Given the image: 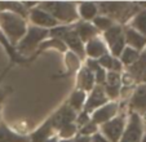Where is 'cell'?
Listing matches in <instances>:
<instances>
[{
	"label": "cell",
	"mask_w": 146,
	"mask_h": 142,
	"mask_svg": "<svg viewBox=\"0 0 146 142\" xmlns=\"http://www.w3.org/2000/svg\"><path fill=\"white\" fill-rule=\"evenodd\" d=\"M97 129H98L97 124L91 120V121H88L86 125H83L82 128H79V134L80 136L91 137V136H93L94 133H97Z\"/></svg>",
	"instance_id": "f1b7e54d"
},
{
	"label": "cell",
	"mask_w": 146,
	"mask_h": 142,
	"mask_svg": "<svg viewBox=\"0 0 146 142\" xmlns=\"http://www.w3.org/2000/svg\"><path fill=\"white\" fill-rule=\"evenodd\" d=\"M119 57H120L119 61H120L121 63H124V65H127V66H131L137 61V58L140 57V53H138L137 50L129 48V46H125Z\"/></svg>",
	"instance_id": "d4e9b609"
},
{
	"label": "cell",
	"mask_w": 146,
	"mask_h": 142,
	"mask_svg": "<svg viewBox=\"0 0 146 142\" xmlns=\"http://www.w3.org/2000/svg\"><path fill=\"white\" fill-rule=\"evenodd\" d=\"M106 104H108V96L105 94L104 88L100 87V85H94V88L91 90L88 100L84 104V110L83 111L87 112V114H91V112L96 111L97 109H100L101 106H104Z\"/></svg>",
	"instance_id": "30bf717a"
},
{
	"label": "cell",
	"mask_w": 146,
	"mask_h": 142,
	"mask_svg": "<svg viewBox=\"0 0 146 142\" xmlns=\"http://www.w3.org/2000/svg\"><path fill=\"white\" fill-rule=\"evenodd\" d=\"M58 142H71V139H61V141Z\"/></svg>",
	"instance_id": "8d00e7d4"
},
{
	"label": "cell",
	"mask_w": 146,
	"mask_h": 142,
	"mask_svg": "<svg viewBox=\"0 0 146 142\" xmlns=\"http://www.w3.org/2000/svg\"><path fill=\"white\" fill-rule=\"evenodd\" d=\"M75 33L78 34V36L80 38V40L83 43H88L89 40L97 38V34H98V30L94 27L92 23L89 22H78L74 27Z\"/></svg>",
	"instance_id": "e0dca14e"
},
{
	"label": "cell",
	"mask_w": 146,
	"mask_h": 142,
	"mask_svg": "<svg viewBox=\"0 0 146 142\" xmlns=\"http://www.w3.org/2000/svg\"><path fill=\"white\" fill-rule=\"evenodd\" d=\"M86 101H87L86 92L76 89V90H74V92L71 93V96H70L67 105H69V106L71 107V109L74 110L75 112H76V111H80V110L84 107V104H86Z\"/></svg>",
	"instance_id": "603a6c76"
},
{
	"label": "cell",
	"mask_w": 146,
	"mask_h": 142,
	"mask_svg": "<svg viewBox=\"0 0 146 142\" xmlns=\"http://www.w3.org/2000/svg\"><path fill=\"white\" fill-rule=\"evenodd\" d=\"M71 30V27L67 25H62V26H56V27L50 29L49 31V35L52 36L53 39H58V40L62 41V39H64V36L66 35L69 31Z\"/></svg>",
	"instance_id": "83f0119b"
},
{
	"label": "cell",
	"mask_w": 146,
	"mask_h": 142,
	"mask_svg": "<svg viewBox=\"0 0 146 142\" xmlns=\"http://www.w3.org/2000/svg\"><path fill=\"white\" fill-rule=\"evenodd\" d=\"M48 35H49V31L45 30V29H40V27H36V26L27 27L26 35L23 36V38L21 39V41L16 45L17 53H18L19 56L31 54V53L44 41V39L47 38Z\"/></svg>",
	"instance_id": "277c9868"
},
{
	"label": "cell",
	"mask_w": 146,
	"mask_h": 142,
	"mask_svg": "<svg viewBox=\"0 0 146 142\" xmlns=\"http://www.w3.org/2000/svg\"><path fill=\"white\" fill-rule=\"evenodd\" d=\"M0 27L3 29L7 40L11 45H17L27 33V25L25 18L12 12L0 13Z\"/></svg>",
	"instance_id": "6da1fadb"
},
{
	"label": "cell",
	"mask_w": 146,
	"mask_h": 142,
	"mask_svg": "<svg viewBox=\"0 0 146 142\" xmlns=\"http://www.w3.org/2000/svg\"><path fill=\"white\" fill-rule=\"evenodd\" d=\"M78 16L82 17L84 19V22L93 21L98 16V4L92 3V1L79 4V7H78Z\"/></svg>",
	"instance_id": "ffe728a7"
},
{
	"label": "cell",
	"mask_w": 146,
	"mask_h": 142,
	"mask_svg": "<svg viewBox=\"0 0 146 142\" xmlns=\"http://www.w3.org/2000/svg\"><path fill=\"white\" fill-rule=\"evenodd\" d=\"M124 128H125V120L123 116H115L108 123L101 125L102 134L106 137L109 142H119L123 136Z\"/></svg>",
	"instance_id": "8992f818"
},
{
	"label": "cell",
	"mask_w": 146,
	"mask_h": 142,
	"mask_svg": "<svg viewBox=\"0 0 146 142\" xmlns=\"http://www.w3.org/2000/svg\"><path fill=\"white\" fill-rule=\"evenodd\" d=\"M104 38L111 52V56L115 58L119 57L125 48V38H124V30L121 29V26L114 25L113 27L104 33Z\"/></svg>",
	"instance_id": "5b68a950"
},
{
	"label": "cell",
	"mask_w": 146,
	"mask_h": 142,
	"mask_svg": "<svg viewBox=\"0 0 146 142\" xmlns=\"http://www.w3.org/2000/svg\"><path fill=\"white\" fill-rule=\"evenodd\" d=\"M41 9L47 11L57 22L71 23L78 19V8L70 1H45L38 4Z\"/></svg>",
	"instance_id": "7a4b0ae2"
},
{
	"label": "cell",
	"mask_w": 146,
	"mask_h": 142,
	"mask_svg": "<svg viewBox=\"0 0 146 142\" xmlns=\"http://www.w3.org/2000/svg\"><path fill=\"white\" fill-rule=\"evenodd\" d=\"M88 121H91V116H89V114H87V112L82 111L79 114V116H76V120H75V124H76V127H79V128H82L83 125H86Z\"/></svg>",
	"instance_id": "4dcf8cb0"
},
{
	"label": "cell",
	"mask_w": 146,
	"mask_h": 142,
	"mask_svg": "<svg viewBox=\"0 0 146 142\" xmlns=\"http://www.w3.org/2000/svg\"><path fill=\"white\" fill-rule=\"evenodd\" d=\"M9 92H11V89H4L0 92V112H1V105H3L4 100H5V97L8 96Z\"/></svg>",
	"instance_id": "836d02e7"
},
{
	"label": "cell",
	"mask_w": 146,
	"mask_h": 142,
	"mask_svg": "<svg viewBox=\"0 0 146 142\" xmlns=\"http://www.w3.org/2000/svg\"><path fill=\"white\" fill-rule=\"evenodd\" d=\"M141 142H146V134L142 137V139H141Z\"/></svg>",
	"instance_id": "74e56055"
},
{
	"label": "cell",
	"mask_w": 146,
	"mask_h": 142,
	"mask_svg": "<svg viewBox=\"0 0 146 142\" xmlns=\"http://www.w3.org/2000/svg\"><path fill=\"white\" fill-rule=\"evenodd\" d=\"M119 105L118 102H108L106 105L101 106L100 109H97L96 111L92 112L91 120L93 123H96L97 125L98 124H105L108 123L109 120H111L113 117L116 116V112H118Z\"/></svg>",
	"instance_id": "8fae6325"
},
{
	"label": "cell",
	"mask_w": 146,
	"mask_h": 142,
	"mask_svg": "<svg viewBox=\"0 0 146 142\" xmlns=\"http://www.w3.org/2000/svg\"><path fill=\"white\" fill-rule=\"evenodd\" d=\"M104 90H105V94L108 96V98L115 100L120 93V88H121V78L120 74L118 72H113V71H109L106 74V80L102 85Z\"/></svg>",
	"instance_id": "7c38bea8"
},
{
	"label": "cell",
	"mask_w": 146,
	"mask_h": 142,
	"mask_svg": "<svg viewBox=\"0 0 146 142\" xmlns=\"http://www.w3.org/2000/svg\"><path fill=\"white\" fill-rule=\"evenodd\" d=\"M131 25H132L133 30H136L137 33H140L141 35L146 38V11L138 12V14L133 18Z\"/></svg>",
	"instance_id": "cb8c5ba5"
},
{
	"label": "cell",
	"mask_w": 146,
	"mask_h": 142,
	"mask_svg": "<svg viewBox=\"0 0 146 142\" xmlns=\"http://www.w3.org/2000/svg\"><path fill=\"white\" fill-rule=\"evenodd\" d=\"M92 25L97 29L98 31H108L110 27H113L115 23H114V19H111L110 17L108 16H97L96 18L93 19V23Z\"/></svg>",
	"instance_id": "484cf974"
},
{
	"label": "cell",
	"mask_w": 146,
	"mask_h": 142,
	"mask_svg": "<svg viewBox=\"0 0 146 142\" xmlns=\"http://www.w3.org/2000/svg\"><path fill=\"white\" fill-rule=\"evenodd\" d=\"M124 38H125V43L128 44L129 48L135 50H141L146 44V38L142 36L140 33L133 30L132 27H128L124 30Z\"/></svg>",
	"instance_id": "ac0fdd59"
},
{
	"label": "cell",
	"mask_w": 146,
	"mask_h": 142,
	"mask_svg": "<svg viewBox=\"0 0 146 142\" xmlns=\"http://www.w3.org/2000/svg\"><path fill=\"white\" fill-rule=\"evenodd\" d=\"M84 50H86V56H88L91 60H96V61L100 60L102 56L108 54V46L98 38H94L92 40H89L87 43Z\"/></svg>",
	"instance_id": "9a60e30c"
},
{
	"label": "cell",
	"mask_w": 146,
	"mask_h": 142,
	"mask_svg": "<svg viewBox=\"0 0 146 142\" xmlns=\"http://www.w3.org/2000/svg\"><path fill=\"white\" fill-rule=\"evenodd\" d=\"M78 132V127L75 123H70L64 125L62 128L58 131L60 137H62V139H71L74 137V134Z\"/></svg>",
	"instance_id": "4316f807"
},
{
	"label": "cell",
	"mask_w": 146,
	"mask_h": 142,
	"mask_svg": "<svg viewBox=\"0 0 146 142\" xmlns=\"http://www.w3.org/2000/svg\"><path fill=\"white\" fill-rule=\"evenodd\" d=\"M0 142H30V138L27 136L16 133L4 123H0Z\"/></svg>",
	"instance_id": "44dd1931"
},
{
	"label": "cell",
	"mask_w": 146,
	"mask_h": 142,
	"mask_svg": "<svg viewBox=\"0 0 146 142\" xmlns=\"http://www.w3.org/2000/svg\"><path fill=\"white\" fill-rule=\"evenodd\" d=\"M142 121L138 114L132 112L127 127L124 128L123 136L119 142H141L142 139Z\"/></svg>",
	"instance_id": "52a82bcc"
},
{
	"label": "cell",
	"mask_w": 146,
	"mask_h": 142,
	"mask_svg": "<svg viewBox=\"0 0 146 142\" xmlns=\"http://www.w3.org/2000/svg\"><path fill=\"white\" fill-rule=\"evenodd\" d=\"M128 75L137 83L146 82V52L140 54L133 65L128 66Z\"/></svg>",
	"instance_id": "5bb4252c"
},
{
	"label": "cell",
	"mask_w": 146,
	"mask_h": 142,
	"mask_svg": "<svg viewBox=\"0 0 146 142\" xmlns=\"http://www.w3.org/2000/svg\"><path fill=\"white\" fill-rule=\"evenodd\" d=\"M114 60H115V57H113L111 54H105L102 56L100 60H97V62H98V65L101 66L104 70H109L111 71V68H113V63H114Z\"/></svg>",
	"instance_id": "f546056e"
},
{
	"label": "cell",
	"mask_w": 146,
	"mask_h": 142,
	"mask_svg": "<svg viewBox=\"0 0 146 142\" xmlns=\"http://www.w3.org/2000/svg\"><path fill=\"white\" fill-rule=\"evenodd\" d=\"M11 66H12V65H9V67H7L5 70H4L3 72H1V75H0V84H1V82H3V80H4V78H5L7 72H8V71H9V68H11Z\"/></svg>",
	"instance_id": "e575fe53"
},
{
	"label": "cell",
	"mask_w": 146,
	"mask_h": 142,
	"mask_svg": "<svg viewBox=\"0 0 146 142\" xmlns=\"http://www.w3.org/2000/svg\"><path fill=\"white\" fill-rule=\"evenodd\" d=\"M62 41L65 43L66 48H69L75 56H78V58L83 60L86 57V50H84V43L80 40V38L78 36V34L75 33V30L71 27V30L64 36Z\"/></svg>",
	"instance_id": "4fadbf2b"
},
{
	"label": "cell",
	"mask_w": 146,
	"mask_h": 142,
	"mask_svg": "<svg viewBox=\"0 0 146 142\" xmlns=\"http://www.w3.org/2000/svg\"><path fill=\"white\" fill-rule=\"evenodd\" d=\"M75 120H76V112L67 104L64 105L61 109H58L57 111L49 117V121H50V124H52L53 129L57 132L64 125H66V124L75 123Z\"/></svg>",
	"instance_id": "ba28073f"
},
{
	"label": "cell",
	"mask_w": 146,
	"mask_h": 142,
	"mask_svg": "<svg viewBox=\"0 0 146 142\" xmlns=\"http://www.w3.org/2000/svg\"><path fill=\"white\" fill-rule=\"evenodd\" d=\"M44 142H58V139H57V137L52 136V137H49V138H48V139H45Z\"/></svg>",
	"instance_id": "d590c367"
},
{
	"label": "cell",
	"mask_w": 146,
	"mask_h": 142,
	"mask_svg": "<svg viewBox=\"0 0 146 142\" xmlns=\"http://www.w3.org/2000/svg\"><path fill=\"white\" fill-rule=\"evenodd\" d=\"M91 142H109V141L106 139V137L102 133L97 132V133H94L93 136H91Z\"/></svg>",
	"instance_id": "1f68e13d"
},
{
	"label": "cell",
	"mask_w": 146,
	"mask_h": 142,
	"mask_svg": "<svg viewBox=\"0 0 146 142\" xmlns=\"http://www.w3.org/2000/svg\"><path fill=\"white\" fill-rule=\"evenodd\" d=\"M131 107L140 114H145L146 112V85L141 84L140 87H137V89L135 90L132 98H131Z\"/></svg>",
	"instance_id": "2e32d148"
},
{
	"label": "cell",
	"mask_w": 146,
	"mask_h": 142,
	"mask_svg": "<svg viewBox=\"0 0 146 142\" xmlns=\"http://www.w3.org/2000/svg\"><path fill=\"white\" fill-rule=\"evenodd\" d=\"M29 17H30L31 22H33L36 27L45 29L47 30V29H53L56 26H58V22L47 11L41 9L39 5H36L35 8L29 11Z\"/></svg>",
	"instance_id": "9c48e42d"
},
{
	"label": "cell",
	"mask_w": 146,
	"mask_h": 142,
	"mask_svg": "<svg viewBox=\"0 0 146 142\" xmlns=\"http://www.w3.org/2000/svg\"><path fill=\"white\" fill-rule=\"evenodd\" d=\"M94 88V75L87 66L80 68L78 76V89L83 92H88Z\"/></svg>",
	"instance_id": "d6986e66"
},
{
	"label": "cell",
	"mask_w": 146,
	"mask_h": 142,
	"mask_svg": "<svg viewBox=\"0 0 146 142\" xmlns=\"http://www.w3.org/2000/svg\"><path fill=\"white\" fill-rule=\"evenodd\" d=\"M71 142H91V137H87V136H76L75 138L71 139Z\"/></svg>",
	"instance_id": "d6a6232c"
},
{
	"label": "cell",
	"mask_w": 146,
	"mask_h": 142,
	"mask_svg": "<svg viewBox=\"0 0 146 142\" xmlns=\"http://www.w3.org/2000/svg\"><path fill=\"white\" fill-rule=\"evenodd\" d=\"M53 132H54V129H53L52 124H50L49 119H48V120L45 121L43 125L39 127L29 138H30V142H44L45 139L52 137Z\"/></svg>",
	"instance_id": "7402d4cb"
},
{
	"label": "cell",
	"mask_w": 146,
	"mask_h": 142,
	"mask_svg": "<svg viewBox=\"0 0 146 142\" xmlns=\"http://www.w3.org/2000/svg\"><path fill=\"white\" fill-rule=\"evenodd\" d=\"M140 11V7L133 3H124V1H108V3H100L98 12L105 13V16L110 17L111 19L115 18L120 22L127 21L131 16Z\"/></svg>",
	"instance_id": "3957f363"
}]
</instances>
